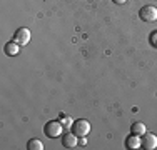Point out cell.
Returning <instances> with one entry per match:
<instances>
[{"mask_svg":"<svg viewBox=\"0 0 157 150\" xmlns=\"http://www.w3.org/2000/svg\"><path fill=\"white\" fill-rule=\"evenodd\" d=\"M72 132L77 135V137H87L89 133H90V122L85 118H78L75 122L72 123Z\"/></svg>","mask_w":157,"mask_h":150,"instance_id":"cell-1","label":"cell"},{"mask_svg":"<svg viewBox=\"0 0 157 150\" xmlns=\"http://www.w3.org/2000/svg\"><path fill=\"white\" fill-rule=\"evenodd\" d=\"M63 127H62V122H57V120H50V122L45 123V127H44V133L47 135V137H59V135L62 133Z\"/></svg>","mask_w":157,"mask_h":150,"instance_id":"cell-2","label":"cell"},{"mask_svg":"<svg viewBox=\"0 0 157 150\" xmlns=\"http://www.w3.org/2000/svg\"><path fill=\"white\" fill-rule=\"evenodd\" d=\"M139 17L144 22H155L157 20V9L154 5H144L139 12Z\"/></svg>","mask_w":157,"mask_h":150,"instance_id":"cell-3","label":"cell"},{"mask_svg":"<svg viewBox=\"0 0 157 150\" xmlns=\"http://www.w3.org/2000/svg\"><path fill=\"white\" fill-rule=\"evenodd\" d=\"M13 42H17L18 45H27L30 42V30L25 27L17 28L15 33H13Z\"/></svg>","mask_w":157,"mask_h":150,"instance_id":"cell-4","label":"cell"},{"mask_svg":"<svg viewBox=\"0 0 157 150\" xmlns=\"http://www.w3.org/2000/svg\"><path fill=\"white\" fill-rule=\"evenodd\" d=\"M142 147L145 150H154L157 148V135L154 133H144V138H142Z\"/></svg>","mask_w":157,"mask_h":150,"instance_id":"cell-5","label":"cell"},{"mask_svg":"<svg viewBox=\"0 0 157 150\" xmlns=\"http://www.w3.org/2000/svg\"><path fill=\"white\" fill-rule=\"evenodd\" d=\"M77 144H78V140H77V135L75 133H65L63 135V138H62V145L65 148H74V147H77Z\"/></svg>","mask_w":157,"mask_h":150,"instance_id":"cell-6","label":"cell"},{"mask_svg":"<svg viewBox=\"0 0 157 150\" xmlns=\"http://www.w3.org/2000/svg\"><path fill=\"white\" fill-rule=\"evenodd\" d=\"M125 145H127V148H140L142 147V140H140V137L139 135H129L127 137V140H125Z\"/></svg>","mask_w":157,"mask_h":150,"instance_id":"cell-7","label":"cell"},{"mask_svg":"<svg viewBox=\"0 0 157 150\" xmlns=\"http://www.w3.org/2000/svg\"><path fill=\"white\" fill-rule=\"evenodd\" d=\"M130 133H134V135H144L145 133V125L144 123H140V122H136V123H132V127H130Z\"/></svg>","mask_w":157,"mask_h":150,"instance_id":"cell-8","label":"cell"},{"mask_svg":"<svg viewBox=\"0 0 157 150\" xmlns=\"http://www.w3.org/2000/svg\"><path fill=\"white\" fill-rule=\"evenodd\" d=\"M18 47H20V45L12 40V42H9L5 45V54L7 55H17L18 54Z\"/></svg>","mask_w":157,"mask_h":150,"instance_id":"cell-9","label":"cell"},{"mask_svg":"<svg viewBox=\"0 0 157 150\" xmlns=\"http://www.w3.org/2000/svg\"><path fill=\"white\" fill-rule=\"evenodd\" d=\"M27 148L29 150H44V144L39 138H32V140L27 142Z\"/></svg>","mask_w":157,"mask_h":150,"instance_id":"cell-10","label":"cell"},{"mask_svg":"<svg viewBox=\"0 0 157 150\" xmlns=\"http://www.w3.org/2000/svg\"><path fill=\"white\" fill-rule=\"evenodd\" d=\"M72 123L74 122H72V118H70L69 115H63L62 114V125L63 127H72Z\"/></svg>","mask_w":157,"mask_h":150,"instance_id":"cell-11","label":"cell"},{"mask_svg":"<svg viewBox=\"0 0 157 150\" xmlns=\"http://www.w3.org/2000/svg\"><path fill=\"white\" fill-rule=\"evenodd\" d=\"M151 43L154 45V47H157V32H152L151 33Z\"/></svg>","mask_w":157,"mask_h":150,"instance_id":"cell-12","label":"cell"},{"mask_svg":"<svg viewBox=\"0 0 157 150\" xmlns=\"http://www.w3.org/2000/svg\"><path fill=\"white\" fill-rule=\"evenodd\" d=\"M115 3H124V2H127V0H114Z\"/></svg>","mask_w":157,"mask_h":150,"instance_id":"cell-13","label":"cell"}]
</instances>
